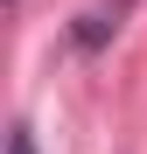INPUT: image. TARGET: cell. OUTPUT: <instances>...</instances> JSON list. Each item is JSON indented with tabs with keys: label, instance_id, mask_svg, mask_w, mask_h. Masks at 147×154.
<instances>
[{
	"label": "cell",
	"instance_id": "1",
	"mask_svg": "<svg viewBox=\"0 0 147 154\" xmlns=\"http://www.w3.org/2000/svg\"><path fill=\"white\" fill-rule=\"evenodd\" d=\"M7 154H35V133H28V126H14V133H7Z\"/></svg>",
	"mask_w": 147,
	"mask_h": 154
}]
</instances>
